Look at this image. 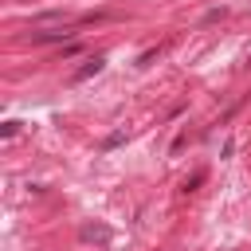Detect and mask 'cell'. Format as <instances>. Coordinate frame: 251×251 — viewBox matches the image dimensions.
Segmentation results:
<instances>
[{
    "instance_id": "cell-3",
    "label": "cell",
    "mask_w": 251,
    "mask_h": 251,
    "mask_svg": "<svg viewBox=\"0 0 251 251\" xmlns=\"http://www.w3.org/2000/svg\"><path fill=\"white\" fill-rule=\"evenodd\" d=\"M75 31H31V39L35 43H63V39H71Z\"/></svg>"
},
{
    "instance_id": "cell-8",
    "label": "cell",
    "mask_w": 251,
    "mask_h": 251,
    "mask_svg": "<svg viewBox=\"0 0 251 251\" xmlns=\"http://www.w3.org/2000/svg\"><path fill=\"white\" fill-rule=\"evenodd\" d=\"M224 16H227V8H212L204 20H208V24H216V20H224Z\"/></svg>"
},
{
    "instance_id": "cell-5",
    "label": "cell",
    "mask_w": 251,
    "mask_h": 251,
    "mask_svg": "<svg viewBox=\"0 0 251 251\" xmlns=\"http://www.w3.org/2000/svg\"><path fill=\"white\" fill-rule=\"evenodd\" d=\"M122 141H126V129H114V133H110V137L102 141V149H118Z\"/></svg>"
},
{
    "instance_id": "cell-4",
    "label": "cell",
    "mask_w": 251,
    "mask_h": 251,
    "mask_svg": "<svg viewBox=\"0 0 251 251\" xmlns=\"http://www.w3.org/2000/svg\"><path fill=\"white\" fill-rule=\"evenodd\" d=\"M200 184H204V169H196L192 176H184V184H180V188H184V192H196Z\"/></svg>"
},
{
    "instance_id": "cell-6",
    "label": "cell",
    "mask_w": 251,
    "mask_h": 251,
    "mask_svg": "<svg viewBox=\"0 0 251 251\" xmlns=\"http://www.w3.org/2000/svg\"><path fill=\"white\" fill-rule=\"evenodd\" d=\"M157 51H161V47H149V51H141V55H137V67H149V63L157 59Z\"/></svg>"
},
{
    "instance_id": "cell-1",
    "label": "cell",
    "mask_w": 251,
    "mask_h": 251,
    "mask_svg": "<svg viewBox=\"0 0 251 251\" xmlns=\"http://www.w3.org/2000/svg\"><path fill=\"white\" fill-rule=\"evenodd\" d=\"M78 239H82V243H98V247H106V243L114 239V231H110L106 224H82V227H78Z\"/></svg>"
},
{
    "instance_id": "cell-2",
    "label": "cell",
    "mask_w": 251,
    "mask_h": 251,
    "mask_svg": "<svg viewBox=\"0 0 251 251\" xmlns=\"http://www.w3.org/2000/svg\"><path fill=\"white\" fill-rule=\"evenodd\" d=\"M102 67H106V55H94V59H86V63L71 75V82H86V78H90V75H98Z\"/></svg>"
},
{
    "instance_id": "cell-7",
    "label": "cell",
    "mask_w": 251,
    "mask_h": 251,
    "mask_svg": "<svg viewBox=\"0 0 251 251\" xmlns=\"http://www.w3.org/2000/svg\"><path fill=\"white\" fill-rule=\"evenodd\" d=\"M0 133H4V137H16V133H20V122H4Z\"/></svg>"
},
{
    "instance_id": "cell-9",
    "label": "cell",
    "mask_w": 251,
    "mask_h": 251,
    "mask_svg": "<svg viewBox=\"0 0 251 251\" xmlns=\"http://www.w3.org/2000/svg\"><path fill=\"white\" fill-rule=\"evenodd\" d=\"M75 55H78V43H67V47L59 51V59H75Z\"/></svg>"
}]
</instances>
